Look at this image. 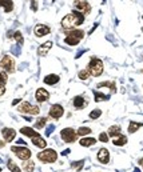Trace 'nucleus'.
Wrapping results in <instances>:
<instances>
[{"instance_id": "nucleus-1", "label": "nucleus", "mask_w": 143, "mask_h": 172, "mask_svg": "<svg viewBox=\"0 0 143 172\" xmlns=\"http://www.w3.org/2000/svg\"><path fill=\"white\" fill-rule=\"evenodd\" d=\"M83 21H84V15L82 12H78V11H72V12H70L68 15L63 17L62 27L64 29H67V28L71 29V28L76 27V25L83 24Z\"/></svg>"}, {"instance_id": "nucleus-2", "label": "nucleus", "mask_w": 143, "mask_h": 172, "mask_svg": "<svg viewBox=\"0 0 143 172\" xmlns=\"http://www.w3.org/2000/svg\"><path fill=\"white\" fill-rule=\"evenodd\" d=\"M83 36H84V31H82V29H72V31L67 32L64 43L68 45H76L83 39Z\"/></svg>"}, {"instance_id": "nucleus-3", "label": "nucleus", "mask_w": 143, "mask_h": 172, "mask_svg": "<svg viewBox=\"0 0 143 172\" xmlns=\"http://www.w3.org/2000/svg\"><path fill=\"white\" fill-rule=\"evenodd\" d=\"M87 71L92 76H100L102 72H103V63H102L100 59H96V58L91 59L90 64L87 67Z\"/></svg>"}, {"instance_id": "nucleus-4", "label": "nucleus", "mask_w": 143, "mask_h": 172, "mask_svg": "<svg viewBox=\"0 0 143 172\" xmlns=\"http://www.w3.org/2000/svg\"><path fill=\"white\" fill-rule=\"evenodd\" d=\"M38 159L43 163H55L56 159H58V153H56L54 149L48 148V149H45V151L38 153Z\"/></svg>"}, {"instance_id": "nucleus-5", "label": "nucleus", "mask_w": 143, "mask_h": 172, "mask_svg": "<svg viewBox=\"0 0 143 172\" xmlns=\"http://www.w3.org/2000/svg\"><path fill=\"white\" fill-rule=\"evenodd\" d=\"M0 67L8 73H14L15 72V60L11 55H4V58L0 62Z\"/></svg>"}, {"instance_id": "nucleus-6", "label": "nucleus", "mask_w": 143, "mask_h": 172, "mask_svg": "<svg viewBox=\"0 0 143 172\" xmlns=\"http://www.w3.org/2000/svg\"><path fill=\"white\" fill-rule=\"evenodd\" d=\"M18 111L19 112H25V114H31V115H38L40 112L38 106H32L31 103L28 101H23L20 106L18 107Z\"/></svg>"}, {"instance_id": "nucleus-7", "label": "nucleus", "mask_w": 143, "mask_h": 172, "mask_svg": "<svg viewBox=\"0 0 143 172\" xmlns=\"http://www.w3.org/2000/svg\"><path fill=\"white\" fill-rule=\"evenodd\" d=\"M60 136H62L63 141H66V143H74V141H76L78 134L74 131V128H64V130H62V132H60Z\"/></svg>"}, {"instance_id": "nucleus-8", "label": "nucleus", "mask_w": 143, "mask_h": 172, "mask_svg": "<svg viewBox=\"0 0 143 172\" xmlns=\"http://www.w3.org/2000/svg\"><path fill=\"white\" fill-rule=\"evenodd\" d=\"M11 151L14 152L19 159H21V160H28L31 158V151L27 147H12Z\"/></svg>"}, {"instance_id": "nucleus-9", "label": "nucleus", "mask_w": 143, "mask_h": 172, "mask_svg": "<svg viewBox=\"0 0 143 172\" xmlns=\"http://www.w3.org/2000/svg\"><path fill=\"white\" fill-rule=\"evenodd\" d=\"M74 7L79 10V12H83L84 15H88L91 12V5L87 0H75L74 1Z\"/></svg>"}, {"instance_id": "nucleus-10", "label": "nucleus", "mask_w": 143, "mask_h": 172, "mask_svg": "<svg viewBox=\"0 0 143 172\" xmlns=\"http://www.w3.org/2000/svg\"><path fill=\"white\" fill-rule=\"evenodd\" d=\"M64 114V110L60 104H54L51 108H50V116L54 117V119H60Z\"/></svg>"}, {"instance_id": "nucleus-11", "label": "nucleus", "mask_w": 143, "mask_h": 172, "mask_svg": "<svg viewBox=\"0 0 143 172\" xmlns=\"http://www.w3.org/2000/svg\"><path fill=\"white\" fill-rule=\"evenodd\" d=\"M50 32H51V28L44 25V24H38V25H35V28H34V34H35V36H38V38L45 36V35H48Z\"/></svg>"}, {"instance_id": "nucleus-12", "label": "nucleus", "mask_w": 143, "mask_h": 172, "mask_svg": "<svg viewBox=\"0 0 143 172\" xmlns=\"http://www.w3.org/2000/svg\"><path fill=\"white\" fill-rule=\"evenodd\" d=\"M98 160L102 164H107L110 162V152L106 148H100L98 151Z\"/></svg>"}, {"instance_id": "nucleus-13", "label": "nucleus", "mask_w": 143, "mask_h": 172, "mask_svg": "<svg viewBox=\"0 0 143 172\" xmlns=\"http://www.w3.org/2000/svg\"><path fill=\"white\" fill-rule=\"evenodd\" d=\"M35 97L39 103H44V101H47V100L50 99V93L47 92L44 88H39L35 93Z\"/></svg>"}, {"instance_id": "nucleus-14", "label": "nucleus", "mask_w": 143, "mask_h": 172, "mask_svg": "<svg viewBox=\"0 0 143 172\" xmlns=\"http://www.w3.org/2000/svg\"><path fill=\"white\" fill-rule=\"evenodd\" d=\"M1 135L4 136V140L6 141H12L16 136V131L12 130V128H3L1 130Z\"/></svg>"}, {"instance_id": "nucleus-15", "label": "nucleus", "mask_w": 143, "mask_h": 172, "mask_svg": "<svg viewBox=\"0 0 143 172\" xmlns=\"http://www.w3.org/2000/svg\"><path fill=\"white\" fill-rule=\"evenodd\" d=\"M51 47H52V41H45V43H43L42 45H39L38 53L40 56H45L47 55V52L51 49Z\"/></svg>"}, {"instance_id": "nucleus-16", "label": "nucleus", "mask_w": 143, "mask_h": 172, "mask_svg": "<svg viewBox=\"0 0 143 172\" xmlns=\"http://www.w3.org/2000/svg\"><path fill=\"white\" fill-rule=\"evenodd\" d=\"M108 135L111 136V138H118L122 135V130L119 125H111V127L108 128Z\"/></svg>"}, {"instance_id": "nucleus-17", "label": "nucleus", "mask_w": 143, "mask_h": 172, "mask_svg": "<svg viewBox=\"0 0 143 172\" xmlns=\"http://www.w3.org/2000/svg\"><path fill=\"white\" fill-rule=\"evenodd\" d=\"M32 144L35 145V147L44 148L45 145H47V143H45V140L40 136V135H38V136H35V138H32Z\"/></svg>"}, {"instance_id": "nucleus-18", "label": "nucleus", "mask_w": 143, "mask_h": 172, "mask_svg": "<svg viewBox=\"0 0 143 172\" xmlns=\"http://www.w3.org/2000/svg\"><path fill=\"white\" fill-rule=\"evenodd\" d=\"M43 82H44L45 84H48V86H54V84H56V83L59 82V76L51 73V75H47V76H45Z\"/></svg>"}, {"instance_id": "nucleus-19", "label": "nucleus", "mask_w": 143, "mask_h": 172, "mask_svg": "<svg viewBox=\"0 0 143 172\" xmlns=\"http://www.w3.org/2000/svg\"><path fill=\"white\" fill-rule=\"evenodd\" d=\"M0 5L4 7V11H6L7 14L14 10V1H12V0H0Z\"/></svg>"}, {"instance_id": "nucleus-20", "label": "nucleus", "mask_w": 143, "mask_h": 172, "mask_svg": "<svg viewBox=\"0 0 143 172\" xmlns=\"http://www.w3.org/2000/svg\"><path fill=\"white\" fill-rule=\"evenodd\" d=\"M23 169H24L25 172H34V169H35V163L32 162V160H23Z\"/></svg>"}, {"instance_id": "nucleus-21", "label": "nucleus", "mask_w": 143, "mask_h": 172, "mask_svg": "<svg viewBox=\"0 0 143 172\" xmlns=\"http://www.w3.org/2000/svg\"><path fill=\"white\" fill-rule=\"evenodd\" d=\"M20 132L23 135H25V136H30V138H35V136H38V132L35 131V130H32V128L30 127H24V128H21Z\"/></svg>"}, {"instance_id": "nucleus-22", "label": "nucleus", "mask_w": 143, "mask_h": 172, "mask_svg": "<svg viewBox=\"0 0 143 172\" xmlns=\"http://www.w3.org/2000/svg\"><path fill=\"white\" fill-rule=\"evenodd\" d=\"M96 141L98 140L95 138H83L80 140V145H83V147H91V145H94Z\"/></svg>"}, {"instance_id": "nucleus-23", "label": "nucleus", "mask_w": 143, "mask_h": 172, "mask_svg": "<svg viewBox=\"0 0 143 172\" xmlns=\"http://www.w3.org/2000/svg\"><path fill=\"white\" fill-rule=\"evenodd\" d=\"M84 106H86L84 97H82V96H76L75 99H74V107H75V108L80 110V108H83Z\"/></svg>"}, {"instance_id": "nucleus-24", "label": "nucleus", "mask_w": 143, "mask_h": 172, "mask_svg": "<svg viewBox=\"0 0 143 172\" xmlns=\"http://www.w3.org/2000/svg\"><path fill=\"white\" fill-rule=\"evenodd\" d=\"M143 125V123H136V121H131L129 125V132L130 134H134V132L138 131V128H140Z\"/></svg>"}, {"instance_id": "nucleus-25", "label": "nucleus", "mask_w": 143, "mask_h": 172, "mask_svg": "<svg viewBox=\"0 0 143 172\" xmlns=\"http://www.w3.org/2000/svg\"><path fill=\"white\" fill-rule=\"evenodd\" d=\"M126 143H127V138H126L124 135H120V136H118V139H115V140H112V144L114 145H124Z\"/></svg>"}, {"instance_id": "nucleus-26", "label": "nucleus", "mask_w": 143, "mask_h": 172, "mask_svg": "<svg viewBox=\"0 0 143 172\" xmlns=\"http://www.w3.org/2000/svg\"><path fill=\"white\" fill-rule=\"evenodd\" d=\"M45 124H47V117H40L39 120H36L35 128H38V130H42V128L44 127Z\"/></svg>"}, {"instance_id": "nucleus-27", "label": "nucleus", "mask_w": 143, "mask_h": 172, "mask_svg": "<svg viewBox=\"0 0 143 172\" xmlns=\"http://www.w3.org/2000/svg\"><path fill=\"white\" fill-rule=\"evenodd\" d=\"M8 82V76L6 71H0V86H6Z\"/></svg>"}, {"instance_id": "nucleus-28", "label": "nucleus", "mask_w": 143, "mask_h": 172, "mask_svg": "<svg viewBox=\"0 0 143 172\" xmlns=\"http://www.w3.org/2000/svg\"><path fill=\"white\" fill-rule=\"evenodd\" d=\"M83 165H84V162H83V160H80V162H72V163H71V167H72L75 171H78V172H79L82 168H83Z\"/></svg>"}, {"instance_id": "nucleus-29", "label": "nucleus", "mask_w": 143, "mask_h": 172, "mask_svg": "<svg viewBox=\"0 0 143 172\" xmlns=\"http://www.w3.org/2000/svg\"><path fill=\"white\" fill-rule=\"evenodd\" d=\"M7 165H8V169H10L11 172H20V168H19L18 165L15 164V163L12 162V160H8Z\"/></svg>"}, {"instance_id": "nucleus-30", "label": "nucleus", "mask_w": 143, "mask_h": 172, "mask_svg": "<svg viewBox=\"0 0 143 172\" xmlns=\"http://www.w3.org/2000/svg\"><path fill=\"white\" fill-rule=\"evenodd\" d=\"M91 128H88V127H80L79 130L76 131V134L79 135V136H83V135H87V134H91Z\"/></svg>"}, {"instance_id": "nucleus-31", "label": "nucleus", "mask_w": 143, "mask_h": 172, "mask_svg": "<svg viewBox=\"0 0 143 172\" xmlns=\"http://www.w3.org/2000/svg\"><path fill=\"white\" fill-rule=\"evenodd\" d=\"M14 38L18 40L19 45H23V43H24V39H23V35H21L20 31H16V32H15V34H14Z\"/></svg>"}, {"instance_id": "nucleus-32", "label": "nucleus", "mask_w": 143, "mask_h": 172, "mask_svg": "<svg viewBox=\"0 0 143 172\" xmlns=\"http://www.w3.org/2000/svg\"><path fill=\"white\" fill-rule=\"evenodd\" d=\"M94 96H95V101H100V100H107V99H108L107 95L99 93V92H96V91L94 92Z\"/></svg>"}, {"instance_id": "nucleus-33", "label": "nucleus", "mask_w": 143, "mask_h": 172, "mask_svg": "<svg viewBox=\"0 0 143 172\" xmlns=\"http://www.w3.org/2000/svg\"><path fill=\"white\" fill-rule=\"evenodd\" d=\"M100 115H102L100 110H94V111H91L90 112V119H98Z\"/></svg>"}, {"instance_id": "nucleus-34", "label": "nucleus", "mask_w": 143, "mask_h": 172, "mask_svg": "<svg viewBox=\"0 0 143 172\" xmlns=\"http://www.w3.org/2000/svg\"><path fill=\"white\" fill-rule=\"evenodd\" d=\"M88 76H90V72L87 71V68L83 69V71H80V72H79V79H82V80H86V79L88 77Z\"/></svg>"}, {"instance_id": "nucleus-35", "label": "nucleus", "mask_w": 143, "mask_h": 172, "mask_svg": "<svg viewBox=\"0 0 143 172\" xmlns=\"http://www.w3.org/2000/svg\"><path fill=\"white\" fill-rule=\"evenodd\" d=\"M99 140L103 141V143H107V141H108V134L100 132V134H99Z\"/></svg>"}, {"instance_id": "nucleus-36", "label": "nucleus", "mask_w": 143, "mask_h": 172, "mask_svg": "<svg viewBox=\"0 0 143 172\" xmlns=\"http://www.w3.org/2000/svg\"><path fill=\"white\" fill-rule=\"evenodd\" d=\"M38 0H31V10L34 11V12H36L38 11Z\"/></svg>"}, {"instance_id": "nucleus-37", "label": "nucleus", "mask_w": 143, "mask_h": 172, "mask_svg": "<svg viewBox=\"0 0 143 172\" xmlns=\"http://www.w3.org/2000/svg\"><path fill=\"white\" fill-rule=\"evenodd\" d=\"M52 130H54V125H50L48 130H45V135H47V136H50V135H51V132H52Z\"/></svg>"}, {"instance_id": "nucleus-38", "label": "nucleus", "mask_w": 143, "mask_h": 172, "mask_svg": "<svg viewBox=\"0 0 143 172\" xmlns=\"http://www.w3.org/2000/svg\"><path fill=\"white\" fill-rule=\"evenodd\" d=\"M4 93H6V87H4V86H0V97L3 96Z\"/></svg>"}, {"instance_id": "nucleus-39", "label": "nucleus", "mask_w": 143, "mask_h": 172, "mask_svg": "<svg viewBox=\"0 0 143 172\" xmlns=\"http://www.w3.org/2000/svg\"><path fill=\"white\" fill-rule=\"evenodd\" d=\"M21 101V99H15L14 101H12V106H16V104H19Z\"/></svg>"}, {"instance_id": "nucleus-40", "label": "nucleus", "mask_w": 143, "mask_h": 172, "mask_svg": "<svg viewBox=\"0 0 143 172\" xmlns=\"http://www.w3.org/2000/svg\"><path fill=\"white\" fill-rule=\"evenodd\" d=\"M70 151L71 149H64V151L62 152V155H67V153H70Z\"/></svg>"}, {"instance_id": "nucleus-41", "label": "nucleus", "mask_w": 143, "mask_h": 172, "mask_svg": "<svg viewBox=\"0 0 143 172\" xmlns=\"http://www.w3.org/2000/svg\"><path fill=\"white\" fill-rule=\"evenodd\" d=\"M18 143H19V144H25L24 140H18Z\"/></svg>"}, {"instance_id": "nucleus-42", "label": "nucleus", "mask_w": 143, "mask_h": 172, "mask_svg": "<svg viewBox=\"0 0 143 172\" xmlns=\"http://www.w3.org/2000/svg\"><path fill=\"white\" fill-rule=\"evenodd\" d=\"M138 163H139V164H143V159H139V162Z\"/></svg>"}, {"instance_id": "nucleus-43", "label": "nucleus", "mask_w": 143, "mask_h": 172, "mask_svg": "<svg viewBox=\"0 0 143 172\" xmlns=\"http://www.w3.org/2000/svg\"><path fill=\"white\" fill-rule=\"evenodd\" d=\"M3 145H4V143L3 141H0V147H3Z\"/></svg>"}, {"instance_id": "nucleus-44", "label": "nucleus", "mask_w": 143, "mask_h": 172, "mask_svg": "<svg viewBox=\"0 0 143 172\" xmlns=\"http://www.w3.org/2000/svg\"><path fill=\"white\" fill-rule=\"evenodd\" d=\"M0 172H1V168H0Z\"/></svg>"}, {"instance_id": "nucleus-45", "label": "nucleus", "mask_w": 143, "mask_h": 172, "mask_svg": "<svg viewBox=\"0 0 143 172\" xmlns=\"http://www.w3.org/2000/svg\"><path fill=\"white\" fill-rule=\"evenodd\" d=\"M142 72H143V71H142Z\"/></svg>"}]
</instances>
